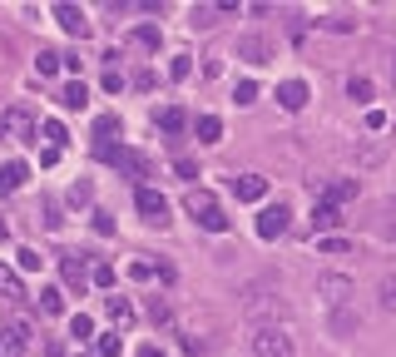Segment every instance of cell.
I'll use <instances>...</instances> for the list:
<instances>
[{"instance_id":"obj_32","label":"cell","mask_w":396,"mask_h":357,"mask_svg":"<svg viewBox=\"0 0 396 357\" xmlns=\"http://www.w3.org/2000/svg\"><path fill=\"white\" fill-rule=\"evenodd\" d=\"M233 100H238V105H253V100H258V85H253V80H243V85L233 90Z\"/></svg>"},{"instance_id":"obj_28","label":"cell","mask_w":396,"mask_h":357,"mask_svg":"<svg viewBox=\"0 0 396 357\" xmlns=\"http://www.w3.org/2000/svg\"><path fill=\"white\" fill-rule=\"evenodd\" d=\"M223 5H194V25H218Z\"/></svg>"},{"instance_id":"obj_13","label":"cell","mask_w":396,"mask_h":357,"mask_svg":"<svg viewBox=\"0 0 396 357\" xmlns=\"http://www.w3.org/2000/svg\"><path fill=\"white\" fill-rule=\"evenodd\" d=\"M60 273H65V288H75V293H85L90 288V268H85V258H60Z\"/></svg>"},{"instance_id":"obj_3","label":"cell","mask_w":396,"mask_h":357,"mask_svg":"<svg viewBox=\"0 0 396 357\" xmlns=\"http://www.w3.org/2000/svg\"><path fill=\"white\" fill-rule=\"evenodd\" d=\"M134 209L144 214V224H154V229H164L169 224V199L159 194V189H149V184H139L134 189Z\"/></svg>"},{"instance_id":"obj_30","label":"cell","mask_w":396,"mask_h":357,"mask_svg":"<svg viewBox=\"0 0 396 357\" xmlns=\"http://www.w3.org/2000/svg\"><path fill=\"white\" fill-rule=\"evenodd\" d=\"M169 75H174V80H189V75H194V60H189V55H174V60H169Z\"/></svg>"},{"instance_id":"obj_22","label":"cell","mask_w":396,"mask_h":357,"mask_svg":"<svg viewBox=\"0 0 396 357\" xmlns=\"http://www.w3.org/2000/svg\"><path fill=\"white\" fill-rule=\"evenodd\" d=\"M347 95H352L357 105H367V100H372V80H367V75H352V80H347Z\"/></svg>"},{"instance_id":"obj_33","label":"cell","mask_w":396,"mask_h":357,"mask_svg":"<svg viewBox=\"0 0 396 357\" xmlns=\"http://www.w3.org/2000/svg\"><path fill=\"white\" fill-rule=\"evenodd\" d=\"M382 308L396 313V278H382Z\"/></svg>"},{"instance_id":"obj_19","label":"cell","mask_w":396,"mask_h":357,"mask_svg":"<svg viewBox=\"0 0 396 357\" xmlns=\"http://www.w3.org/2000/svg\"><path fill=\"white\" fill-rule=\"evenodd\" d=\"M159 129H164V134H184V129H189V115H184L179 105H169V110H159Z\"/></svg>"},{"instance_id":"obj_4","label":"cell","mask_w":396,"mask_h":357,"mask_svg":"<svg viewBox=\"0 0 396 357\" xmlns=\"http://www.w3.org/2000/svg\"><path fill=\"white\" fill-rule=\"evenodd\" d=\"M0 139L5 144H25V139H35V119H30V110H5L0 115Z\"/></svg>"},{"instance_id":"obj_37","label":"cell","mask_w":396,"mask_h":357,"mask_svg":"<svg viewBox=\"0 0 396 357\" xmlns=\"http://www.w3.org/2000/svg\"><path fill=\"white\" fill-rule=\"evenodd\" d=\"M90 194H95L90 184H75V189H70V204H90Z\"/></svg>"},{"instance_id":"obj_6","label":"cell","mask_w":396,"mask_h":357,"mask_svg":"<svg viewBox=\"0 0 396 357\" xmlns=\"http://www.w3.org/2000/svg\"><path fill=\"white\" fill-rule=\"evenodd\" d=\"M288 224H293V214H288V204H268L263 214H258V238H283L288 234Z\"/></svg>"},{"instance_id":"obj_34","label":"cell","mask_w":396,"mask_h":357,"mask_svg":"<svg viewBox=\"0 0 396 357\" xmlns=\"http://www.w3.org/2000/svg\"><path fill=\"white\" fill-rule=\"evenodd\" d=\"M174 169H179V179H198V159H189V154L174 159Z\"/></svg>"},{"instance_id":"obj_40","label":"cell","mask_w":396,"mask_h":357,"mask_svg":"<svg viewBox=\"0 0 396 357\" xmlns=\"http://www.w3.org/2000/svg\"><path fill=\"white\" fill-rule=\"evenodd\" d=\"M5 238H10V229H5V219H0V243H5Z\"/></svg>"},{"instance_id":"obj_16","label":"cell","mask_w":396,"mask_h":357,"mask_svg":"<svg viewBox=\"0 0 396 357\" xmlns=\"http://www.w3.org/2000/svg\"><path fill=\"white\" fill-rule=\"evenodd\" d=\"M184 209H189V214H194L198 224H203L208 214H218V199H213L208 189H189V199H184Z\"/></svg>"},{"instance_id":"obj_24","label":"cell","mask_w":396,"mask_h":357,"mask_svg":"<svg viewBox=\"0 0 396 357\" xmlns=\"http://www.w3.org/2000/svg\"><path fill=\"white\" fill-rule=\"evenodd\" d=\"M70 338H80V343H85V338H95V323H90V313H75V318H70Z\"/></svg>"},{"instance_id":"obj_36","label":"cell","mask_w":396,"mask_h":357,"mask_svg":"<svg viewBox=\"0 0 396 357\" xmlns=\"http://www.w3.org/2000/svg\"><path fill=\"white\" fill-rule=\"evenodd\" d=\"M317 248H322V253H347V238H317Z\"/></svg>"},{"instance_id":"obj_21","label":"cell","mask_w":396,"mask_h":357,"mask_svg":"<svg viewBox=\"0 0 396 357\" xmlns=\"http://www.w3.org/2000/svg\"><path fill=\"white\" fill-rule=\"evenodd\" d=\"M40 134H45V144H50V149H65V139H70L60 119H45V124H40Z\"/></svg>"},{"instance_id":"obj_8","label":"cell","mask_w":396,"mask_h":357,"mask_svg":"<svg viewBox=\"0 0 396 357\" xmlns=\"http://www.w3.org/2000/svg\"><path fill=\"white\" fill-rule=\"evenodd\" d=\"M317 204H327V209H342L347 199H357V179H332L322 194H312Z\"/></svg>"},{"instance_id":"obj_12","label":"cell","mask_w":396,"mask_h":357,"mask_svg":"<svg viewBox=\"0 0 396 357\" xmlns=\"http://www.w3.org/2000/svg\"><path fill=\"white\" fill-rule=\"evenodd\" d=\"M238 55H243L248 65H268V60H273V45H268L263 35H243V40H238Z\"/></svg>"},{"instance_id":"obj_31","label":"cell","mask_w":396,"mask_h":357,"mask_svg":"<svg viewBox=\"0 0 396 357\" xmlns=\"http://www.w3.org/2000/svg\"><path fill=\"white\" fill-rule=\"evenodd\" d=\"M15 263H20V273H35V268H40L45 258H40L35 248H20V253H15Z\"/></svg>"},{"instance_id":"obj_38","label":"cell","mask_w":396,"mask_h":357,"mask_svg":"<svg viewBox=\"0 0 396 357\" xmlns=\"http://www.w3.org/2000/svg\"><path fill=\"white\" fill-rule=\"evenodd\" d=\"M104 90H109V95H119V90H124V80H119V70H109V75H104Z\"/></svg>"},{"instance_id":"obj_9","label":"cell","mask_w":396,"mask_h":357,"mask_svg":"<svg viewBox=\"0 0 396 357\" xmlns=\"http://www.w3.org/2000/svg\"><path fill=\"white\" fill-rule=\"evenodd\" d=\"M233 194H238V204H258V199L268 194V179H263V174H238V179H233Z\"/></svg>"},{"instance_id":"obj_39","label":"cell","mask_w":396,"mask_h":357,"mask_svg":"<svg viewBox=\"0 0 396 357\" xmlns=\"http://www.w3.org/2000/svg\"><path fill=\"white\" fill-rule=\"evenodd\" d=\"M139 357H164V353H159V348H144V353H139Z\"/></svg>"},{"instance_id":"obj_18","label":"cell","mask_w":396,"mask_h":357,"mask_svg":"<svg viewBox=\"0 0 396 357\" xmlns=\"http://www.w3.org/2000/svg\"><path fill=\"white\" fill-rule=\"evenodd\" d=\"M194 134H198V144H218V139H223V119L218 115H198Z\"/></svg>"},{"instance_id":"obj_17","label":"cell","mask_w":396,"mask_h":357,"mask_svg":"<svg viewBox=\"0 0 396 357\" xmlns=\"http://www.w3.org/2000/svg\"><path fill=\"white\" fill-rule=\"evenodd\" d=\"M60 105H65V110H85V105H90V90H85V80H70V85H60Z\"/></svg>"},{"instance_id":"obj_35","label":"cell","mask_w":396,"mask_h":357,"mask_svg":"<svg viewBox=\"0 0 396 357\" xmlns=\"http://www.w3.org/2000/svg\"><path fill=\"white\" fill-rule=\"evenodd\" d=\"M332 328H337V333H352V328H357V318H352L347 308H337V318H332Z\"/></svg>"},{"instance_id":"obj_1","label":"cell","mask_w":396,"mask_h":357,"mask_svg":"<svg viewBox=\"0 0 396 357\" xmlns=\"http://www.w3.org/2000/svg\"><path fill=\"white\" fill-rule=\"evenodd\" d=\"M253 353H258V357H293V338H288V328H278V323H258V333H253Z\"/></svg>"},{"instance_id":"obj_7","label":"cell","mask_w":396,"mask_h":357,"mask_svg":"<svg viewBox=\"0 0 396 357\" xmlns=\"http://www.w3.org/2000/svg\"><path fill=\"white\" fill-rule=\"evenodd\" d=\"M307 100H312V90H307V80H283V85H278V105H283L288 115H297V110H307Z\"/></svg>"},{"instance_id":"obj_5","label":"cell","mask_w":396,"mask_h":357,"mask_svg":"<svg viewBox=\"0 0 396 357\" xmlns=\"http://www.w3.org/2000/svg\"><path fill=\"white\" fill-rule=\"evenodd\" d=\"M317 293H322L332 308H347L352 293H357V283H352L347 273H317Z\"/></svg>"},{"instance_id":"obj_26","label":"cell","mask_w":396,"mask_h":357,"mask_svg":"<svg viewBox=\"0 0 396 357\" xmlns=\"http://www.w3.org/2000/svg\"><path fill=\"white\" fill-rule=\"evenodd\" d=\"M40 308H45V313H60V308H65V293H60V288H40Z\"/></svg>"},{"instance_id":"obj_11","label":"cell","mask_w":396,"mask_h":357,"mask_svg":"<svg viewBox=\"0 0 396 357\" xmlns=\"http://www.w3.org/2000/svg\"><path fill=\"white\" fill-rule=\"evenodd\" d=\"M55 20H60L70 35H80V40L90 35V20H85V10H80V5H65V0H60V5H55Z\"/></svg>"},{"instance_id":"obj_27","label":"cell","mask_w":396,"mask_h":357,"mask_svg":"<svg viewBox=\"0 0 396 357\" xmlns=\"http://www.w3.org/2000/svg\"><path fill=\"white\" fill-rule=\"evenodd\" d=\"M0 293L20 298V273H15V268H5V263H0Z\"/></svg>"},{"instance_id":"obj_20","label":"cell","mask_w":396,"mask_h":357,"mask_svg":"<svg viewBox=\"0 0 396 357\" xmlns=\"http://www.w3.org/2000/svg\"><path fill=\"white\" fill-rule=\"evenodd\" d=\"M60 65H65L60 50H40V55H35V70H40V75H60Z\"/></svg>"},{"instance_id":"obj_29","label":"cell","mask_w":396,"mask_h":357,"mask_svg":"<svg viewBox=\"0 0 396 357\" xmlns=\"http://www.w3.org/2000/svg\"><path fill=\"white\" fill-rule=\"evenodd\" d=\"M90 283H95V288H114V268H109V263H95V268H90Z\"/></svg>"},{"instance_id":"obj_2","label":"cell","mask_w":396,"mask_h":357,"mask_svg":"<svg viewBox=\"0 0 396 357\" xmlns=\"http://www.w3.org/2000/svg\"><path fill=\"white\" fill-rule=\"evenodd\" d=\"M30 338H35V328H30L25 318L0 323V357H25L30 353Z\"/></svg>"},{"instance_id":"obj_14","label":"cell","mask_w":396,"mask_h":357,"mask_svg":"<svg viewBox=\"0 0 396 357\" xmlns=\"http://www.w3.org/2000/svg\"><path fill=\"white\" fill-rule=\"evenodd\" d=\"M104 313H109V323H114V333H124V328H134V303L129 298H104Z\"/></svg>"},{"instance_id":"obj_15","label":"cell","mask_w":396,"mask_h":357,"mask_svg":"<svg viewBox=\"0 0 396 357\" xmlns=\"http://www.w3.org/2000/svg\"><path fill=\"white\" fill-rule=\"evenodd\" d=\"M25 179H30V164H25V159H10V164H0V194H15V189H25Z\"/></svg>"},{"instance_id":"obj_10","label":"cell","mask_w":396,"mask_h":357,"mask_svg":"<svg viewBox=\"0 0 396 357\" xmlns=\"http://www.w3.org/2000/svg\"><path fill=\"white\" fill-rule=\"evenodd\" d=\"M347 219H342V209H327V204H312V234H322V238H332L337 229H342Z\"/></svg>"},{"instance_id":"obj_23","label":"cell","mask_w":396,"mask_h":357,"mask_svg":"<svg viewBox=\"0 0 396 357\" xmlns=\"http://www.w3.org/2000/svg\"><path fill=\"white\" fill-rule=\"evenodd\" d=\"M129 40H134L139 50H159V30H154V25H139V30H134Z\"/></svg>"},{"instance_id":"obj_25","label":"cell","mask_w":396,"mask_h":357,"mask_svg":"<svg viewBox=\"0 0 396 357\" xmlns=\"http://www.w3.org/2000/svg\"><path fill=\"white\" fill-rule=\"evenodd\" d=\"M119 348H124V338H119V333H104V338L95 343V353H99V357H119Z\"/></svg>"}]
</instances>
